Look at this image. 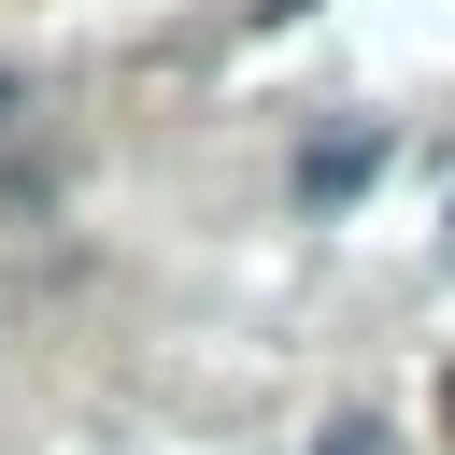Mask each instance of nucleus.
<instances>
[{"mask_svg": "<svg viewBox=\"0 0 455 455\" xmlns=\"http://www.w3.org/2000/svg\"><path fill=\"white\" fill-rule=\"evenodd\" d=\"M370 171H384V128H341V142H313V156H299V199H355Z\"/></svg>", "mask_w": 455, "mask_h": 455, "instance_id": "nucleus-1", "label": "nucleus"}, {"mask_svg": "<svg viewBox=\"0 0 455 455\" xmlns=\"http://www.w3.org/2000/svg\"><path fill=\"white\" fill-rule=\"evenodd\" d=\"M313 455H398V441H384L370 412H327V427H313Z\"/></svg>", "mask_w": 455, "mask_h": 455, "instance_id": "nucleus-2", "label": "nucleus"}, {"mask_svg": "<svg viewBox=\"0 0 455 455\" xmlns=\"http://www.w3.org/2000/svg\"><path fill=\"white\" fill-rule=\"evenodd\" d=\"M0 128H14V71H0Z\"/></svg>", "mask_w": 455, "mask_h": 455, "instance_id": "nucleus-3", "label": "nucleus"}]
</instances>
